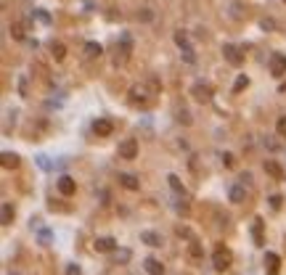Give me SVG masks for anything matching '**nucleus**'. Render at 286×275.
Listing matches in <instances>:
<instances>
[{
	"mask_svg": "<svg viewBox=\"0 0 286 275\" xmlns=\"http://www.w3.org/2000/svg\"><path fill=\"white\" fill-rule=\"evenodd\" d=\"M157 93H159V80L157 77H149L146 85H133V88H130V103L146 106Z\"/></svg>",
	"mask_w": 286,
	"mask_h": 275,
	"instance_id": "nucleus-1",
	"label": "nucleus"
},
{
	"mask_svg": "<svg viewBox=\"0 0 286 275\" xmlns=\"http://www.w3.org/2000/svg\"><path fill=\"white\" fill-rule=\"evenodd\" d=\"M117 154H119V159H125V162H133V159L138 156V140L135 138H125V140L119 143Z\"/></svg>",
	"mask_w": 286,
	"mask_h": 275,
	"instance_id": "nucleus-2",
	"label": "nucleus"
},
{
	"mask_svg": "<svg viewBox=\"0 0 286 275\" xmlns=\"http://www.w3.org/2000/svg\"><path fill=\"white\" fill-rule=\"evenodd\" d=\"M230 259H233V257H230V251L228 249H215V254H212V265H215V270H218V273H226L228 270V267H230Z\"/></svg>",
	"mask_w": 286,
	"mask_h": 275,
	"instance_id": "nucleus-3",
	"label": "nucleus"
},
{
	"mask_svg": "<svg viewBox=\"0 0 286 275\" xmlns=\"http://www.w3.org/2000/svg\"><path fill=\"white\" fill-rule=\"evenodd\" d=\"M270 74H273V77H284L286 74V56L284 53H273V56H270Z\"/></svg>",
	"mask_w": 286,
	"mask_h": 275,
	"instance_id": "nucleus-4",
	"label": "nucleus"
},
{
	"mask_svg": "<svg viewBox=\"0 0 286 275\" xmlns=\"http://www.w3.org/2000/svg\"><path fill=\"white\" fill-rule=\"evenodd\" d=\"M191 95H194L199 103H207V101H212V88L207 85V82H196V85L191 88Z\"/></svg>",
	"mask_w": 286,
	"mask_h": 275,
	"instance_id": "nucleus-5",
	"label": "nucleus"
},
{
	"mask_svg": "<svg viewBox=\"0 0 286 275\" xmlns=\"http://www.w3.org/2000/svg\"><path fill=\"white\" fill-rule=\"evenodd\" d=\"M93 249H96V251H101V254H109V251L117 249V241H114L112 235H101V238H96V241H93Z\"/></svg>",
	"mask_w": 286,
	"mask_h": 275,
	"instance_id": "nucleus-6",
	"label": "nucleus"
},
{
	"mask_svg": "<svg viewBox=\"0 0 286 275\" xmlns=\"http://www.w3.org/2000/svg\"><path fill=\"white\" fill-rule=\"evenodd\" d=\"M223 56H226V61L233 64V66H241V61H244L241 50H238L236 45H223Z\"/></svg>",
	"mask_w": 286,
	"mask_h": 275,
	"instance_id": "nucleus-7",
	"label": "nucleus"
},
{
	"mask_svg": "<svg viewBox=\"0 0 286 275\" xmlns=\"http://www.w3.org/2000/svg\"><path fill=\"white\" fill-rule=\"evenodd\" d=\"M265 172H268V175H270V178H273V180H278V183H281V180H286V172H284V167L278 164L276 159H268V162H265Z\"/></svg>",
	"mask_w": 286,
	"mask_h": 275,
	"instance_id": "nucleus-8",
	"label": "nucleus"
},
{
	"mask_svg": "<svg viewBox=\"0 0 286 275\" xmlns=\"http://www.w3.org/2000/svg\"><path fill=\"white\" fill-rule=\"evenodd\" d=\"M112 130H114V125H112L109 119H96V122H93V133H96L98 138L112 135Z\"/></svg>",
	"mask_w": 286,
	"mask_h": 275,
	"instance_id": "nucleus-9",
	"label": "nucleus"
},
{
	"mask_svg": "<svg viewBox=\"0 0 286 275\" xmlns=\"http://www.w3.org/2000/svg\"><path fill=\"white\" fill-rule=\"evenodd\" d=\"M77 190V183L69 178V175H64V178H58V193L61 196H72Z\"/></svg>",
	"mask_w": 286,
	"mask_h": 275,
	"instance_id": "nucleus-10",
	"label": "nucleus"
},
{
	"mask_svg": "<svg viewBox=\"0 0 286 275\" xmlns=\"http://www.w3.org/2000/svg\"><path fill=\"white\" fill-rule=\"evenodd\" d=\"M278 265H281V257H278L276 251H268V254H265V270H268V275H278Z\"/></svg>",
	"mask_w": 286,
	"mask_h": 275,
	"instance_id": "nucleus-11",
	"label": "nucleus"
},
{
	"mask_svg": "<svg viewBox=\"0 0 286 275\" xmlns=\"http://www.w3.org/2000/svg\"><path fill=\"white\" fill-rule=\"evenodd\" d=\"M143 267H146V273H149V275H165V265H162L157 257H149L143 262Z\"/></svg>",
	"mask_w": 286,
	"mask_h": 275,
	"instance_id": "nucleus-12",
	"label": "nucleus"
},
{
	"mask_svg": "<svg viewBox=\"0 0 286 275\" xmlns=\"http://www.w3.org/2000/svg\"><path fill=\"white\" fill-rule=\"evenodd\" d=\"M119 185H122V188H127V190H138V188H141V183H138L135 175L122 172V175H119Z\"/></svg>",
	"mask_w": 286,
	"mask_h": 275,
	"instance_id": "nucleus-13",
	"label": "nucleus"
},
{
	"mask_svg": "<svg viewBox=\"0 0 286 275\" xmlns=\"http://www.w3.org/2000/svg\"><path fill=\"white\" fill-rule=\"evenodd\" d=\"M13 215H16L13 204H11V201H3V212H0V223H3V225H11V223H13Z\"/></svg>",
	"mask_w": 286,
	"mask_h": 275,
	"instance_id": "nucleus-14",
	"label": "nucleus"
},
{
	"mask_svg": "<svg viewBox=\"0 0 286 275\" xmlns=\"http://www.w3.org/2000/svg\"><path fill=\"white\" fill-rule=\"evenodd\" d=\"M228 198L233 204H241V201H246V190H244V185H230V190H228Z\"/></svg>",
	"mask_w": 286,
	"mask_h": 275,
	"instance_id": "nucleus-15",
	"label": "nucleus"
},
{
	"mask_svg": "<svg viewBox=\"0 0 286 275\" xmlns=\"http://www.w3.org/2000/svg\"><path fill=\"white\" fill-rule=\"evenodd\" d=\"M0 164H3V170H16V167H19V156L11 154V151H5V154L0 156Z\"/></svg>",
	"mask_w": 286,
	"mask_h": 275,
	"instance_id": "nucleus-16",
	"label": "nucleus"
},
{
	"mask_svg": "<svg viewBox=\"0 0 286 275\" xmlns=\"http://www.w3.org/2000/svg\"><path fill=\"white\" fill-rule=\"evenodd\" d=\"M141 241L146 243V246H162V235L154 233V230H143L141 233Z\"/></svg>",
	"mask_w": 286,
	"mask_h": 275,
	"instance_id": "nucleus-17",
	"label": "nucleus"
},
{
	"mask_svg": "<svg viewBox=\"0 0 286 275\" xmlns=\"http://www.w3.org/2000/svg\"><path fill=\"white\" fill-rule=\"evenodd\" d=\"M51 56L56 58V61H64V58H66V45L53 40V43H51Z\"/></svg>",
	"mask_w": 286,
	"mask_h": 275,
	"instance_id": "nucleus-18",
	"label": "nucleus"
},
{
	"mask_svg": "<svg viewBox=\"0 0 286 275\" xmlns=\"http://www.w3.org/2000/svg\"><path fill=\"white\" fill-rule=\"evenodd\" d=\"M167 183H170V188H172L177 196H185V188H183V183H180V178H177V175H170Z\"/></svg>",
	"mask_w": 286,
	"mask_h": 275,
	"instance_id": "nucleus-19",
	"label": "nucleus"
},
{
	"mask_svg": "<svg viewBox=\"0 0 286 275\" xmlns=\"http://www.w3.org/2000/svg\"><path fill=\"white\" fill-rule=\"evenodd\" d=\"M85 53H88V58H98L104 53V48H101V43H88L85 45Z\"/></svg>",
	"mask_w": 286,
	"mask_h": 275,
	"instance_id": "nucleus-20",
	"label": "nucleus"
},
{
	"mask_svg": "<svg viewBox=\"0 0 286 275\" xmlns=\"http://www.w3.org/2000/svg\"><path fill=\"white\" fill-rule=\"evenodd\" d=\"M188 257L191 259H202L204 257V249L199 246V243H188Z\"/></svg>",
	"mask_w": 286,
	"mask_h": 275,
	"instance_id": "nucleus-21",
	"label": "nucleus"
},
{
	"mask_svg": "<svg viewBox=\"0 0 286 275\" xmlns=\"http://www.w3.org/2000/svg\"><path fill=\"white\" fill-rule=\"evenodd\" d=\"M175 43L180 45V50H185V48H191V45H188V35H185L183 29H180V32H175Z\"/></svg>",
	"mask_w": 286,
	"mask_h": 275,
	"instance_id": "nucleus-22",
	"label": "nucleus"
},
{
	"mask_svg": "<svg viewBox=\"0 0 286 275\" xmlns=\"http://www.w3.org/2000/svg\"><path fill=\"white\" fill-rule=\"evenodd\" d=\"M11 35L16 37V40H24V27H21V24H11Z\"/></svg>",
	"mask_w": 286,
	"mask_h": 275,
	"instance_id": "nucleus-23",
	"label": "nucleus"
},
{
	"mask_svg": "<svg viewBox=\"0 0 286 275\" xmlns=\"http://www.w3.org/2000/svg\"><path fill=\"white\" fill-rule=\"evenodd\" d=\"M254 241L262 243V220H254Z\"/></svg>",
	"mask_w": 286,
	"mask_h": 275,
	"instance_id": "nucleus-24",
	"label": "nucleus"
},
{
	"mask_svg": "<svg viewBox=\"0 0 286 275\" xmlns=\"http://www.w3.org/2000/svg\"><path fill=\"white\" fill-rule=\"evenodd\" d=\"M276 130H278V135H281V138H286V117H278Z\"/></svg>",
	"mask_w": 286,
	"mask_h": 275,
	"instance_id": "nucleus-25",
	"label": "nucleus"
},
{
	"mask_svg": "<svg viewBox=\"0 0 286 275\" xmlns=\"http://www.w3.org/2000/svg\"><path fill=\"white\" fill-rule=\"evenodd\" d=\"M177 122H180V125H191V114L185 109H180V111H177Z\"/></svg>",
	"mask_w": 286,
	"mask_h": 275,
	"instance_id": "nucleus-26",
	"label": "nucleus"
},
{
	"mask_svg": "<svg viewBox=\"0 0 286 275\" xmlns=\"http://www.w3.org/2000/svg\"><path fill=\"white\" fill-rule=\"evenodd\" d=\"M246 85H249V80H246V74H241V77L236 80V85H233V90H236V93H238V90H244Z\"/></svg>",
	"mask_w": 286,
	"mask_h": 275,
	"instance_id": "nucleus-27",
	"label": "nucleus"
},
{
	"mask_svg": "<svg viewBox=\"0 0 286 275\" xmlns=\"http://www.w3.org/2000/svg\"><path fill=\"white\" fill-rule=\"evenodd\" d=\"M233 164H236V156L233 154H223V167H228V170H230Z\"/></svg>",
	"mask_w": 286,
	"mask_h": 275,
	"instance_id": "nucleus-28",
	"label": "nucleus"
},
{
	"mask_svg": "<svg viewBox=\"0 0 286 275\" xmlns=\"http://www.w3.org/2000/svg\"><path fill=\"white\" fill-rule=\"evenodd\" d=\"M183 58L188 61V64H194V61H196V56H194V48H185V50H183Z\"/></svg>",
	"mask_w": 286,
	"mask_h": 275,
	"instance_id": "nucleus-29",
	"label": "nucleus"
},
{
	"mask_svg": "<svg viewBox=\"0 0 286 275\" xmlns=\"http://www.w3.org/2000/svg\"><path fill=\"white\" fill-rule=\"evenodd\" d=\"M138 19H143V21H151V19H154V13H151L149 8H143V13L138 11Z\"/></svg>",
	"mask_w": 286,
	"mask_h": 275,
	"instance_id": "nucleus-30",
	"label": "nucleus"
},
{
	"mask_svg": "<svg viewBox=\"0 0 286 275\" xmlns=\"http://www.w3.org/2000/svg\"><path fill=\"white\" fill-rule=\"evenodd\" d=\"M66 275H82V270L77 265H66Z\"/></svg>",
	"mask_w": 286,
	"mask_h": 275,
	"instance_id": "nucleus-31",
	"label": "nucleus"
},
{
	"mask_svg": "<svg viewBox=\"0 0 286 275\" xmlns=\"http://www.w3.org/2000/svg\"><path fill=\"white\" fill-rule=\"evenodd\" d=\"M127 259H130V251H127V249H122L119 254H117V262H127Z\"/></svg>",
	"mask_w": 286,
	"mask_h": 275,
	"instance_id": "nucleus-32",
	"label": "nucleus"
},
{
	"mask_svg": "<svg viewBox=\"0 0 286 275\" xmlns=\"http://www.w3.org/2000/svg\"><path fill=\"white\" fill-rule=\"evenodd\" d=\"M270 206H273V209H281V196H270Z\"/></svg>",
	"mask_w": 286,
	"mask_h": 275,
	"instance_id": "nucleus-33",
	"label": "nucleus"
},
{
	"mask_svg": "<svg viewBox=\"0 0 286 275\" xmlns=\"http://www.w3.org/2000/svg\"><path fill=\"white\" fill-rule=\"evenodd\" d=\"M177 235H183V238H191V230H188V228H177Z\"/></svg>",
	"mask_w": 286,
	"mask_h": 275,
	"instance_id": "nucleus-34",
	"label": "nucleus"
},
{
	"mask_svg": "<svg viewBox=\"0 0 286 275\" xmlns=\"http://www.w3.org/2000/svg\"><path fill=\"white\" fill-rule=\"evenodd\" d=\"M13 275H16V273H13Z\"/></svg>",
	"mask_w": 286,
	"mask_h": 275,
	"instance_id": "nucleus-35",
	"label": "nucleus"
},
{
	"mask_svg": "<svg viewBox=\"0 0 286 275\" xmlns=\"http://www.w3.org/2000/svg\"><path fill=\"white\" fill-rule=\"evenodd\" d=\"M284 3H286V0H284Z\"/></svg>",
	"mask_w": 286,
	"mask_h": 275,
	"instance_id": "nucleus-36",
	"label": "nucleus"
}]
</instances>
